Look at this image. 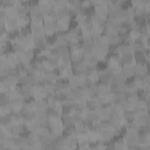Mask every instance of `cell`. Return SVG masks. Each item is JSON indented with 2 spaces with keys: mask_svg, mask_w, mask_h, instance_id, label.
Listing matches in <instances>:
<instances>
[{
  "mask_svg": "<svg viewBox=\"0 0 150 150\" xmlns=\"http://www.w3.org/2000/svg\"><path fill=\"white\" fill-rule=\"evenodd\" d=\"M122 137L127 143V148H129V149L138 148V134L137 132L125 130V132L122 135Z\"/></svg>",
  "mask_w": 150,
  "mask_h": 150,
  "instance_id": "1",
  "label": "cell"
},
{
  "mask_svg": "<svg viewBox=\"0 0 150 150\" xmlns=\"http://www.w3.org/2000/svg\"><path fill=\"white\" fill-rule=\"evenodd\" d=\"M43 28H45L46 35H54V34H56V32H57L56 21L49 19L48 16L45 18V21H43Z\"/></svg>",
  "mask_w": 150,
  "mask_h": 150,
  "instance_id": "2",
  "label": "cell"
},
{
  "mask_svg": "<svg viewBox=\"0 0 150 150\" xmlns=\"http://www.w3.org/2000/svg\"><path fill=\"white\" fill-rule=\"evenodd\" d=\"M39 7H40V11H41V15L43 18H47L50 15V13L54 11V7L46 0H40L39 1Z\"/></svg>",
  "mask_w": 150,
  "mask_h": 150,
  "instance_id": "3",
  "label": "cell"
},
{
  "mask_svg": "<svg viewBox=\"0 0 150 150\" xmlns=\"http://www.w3.org/2000/svg\"><path fill=\"white\" fill-rule=\"evenodd\" d=\"M18 88H19L20 94H21L23 100L33 98V86H30V84H21Z\"/></svg>",
  "mask_w": 150,
  "mask_h": 150,
  "instance_id": "4",
  "label": "cell"
},
{
  "mask_svg": "<svg viewBox=\"0 0 150 150\" xmlns=\"http://www.w3.org/2000/svg\"><path fill=\"white\" fill-rule=\"evenodd\" d=\"M115 138V135L112 132V129H104V130H100V139L103 143H107L109 141H112Z\"/></svg>",
  "mask_w": 150,
  "mask_h": 150,
  "instance_id": "5",
  "label": "cell"
},
{
  "mask_svg": "<svg viewBox=\"0 0 150 150\" xmlns=\"http://www.w3.org/2000/svg\"><path fill=\"white\" fill-rule=\"evenodd\" d=\"M84 121L86 122H93V123H98L101 121V117L97 112V110H93V111H84Z\"/></svg>",
  "mask_w": 150,
  "mask_h": 150,
  "instance_id": "6",
  "label": "cell"
},
{
  "mask_svg": "<svg viewBox=\"0 0 150 150\" xmlns=\"http://www.w3.org/2000/svg\"><path fill=\"white\" fill-rule=\"evenodd\" d=\"M148 63L138 64L135 63V77H141V76H146L149 71V67L146 66Z\"/></svg>",
  "mask_w": 150,
  "mask_h": 150,
  "instance_id": "7",
  "label": "cell"
},
{
  "mask_svg": "<svg viewBox=\"0 0 150 150\" xmlns=\"http://www.w3.org/2000/svg\"><path fill=\"white\" fill-rule=\"evenodd\" d=\"M122 73L125 75L127 79H132L135 77V63H130V64H124L121 68Z\"/></svg>",
  "mask_w": 150,
  "mask_h": 150,
  "instance_id": "8",
  "label": "cell"
},
{
  "mask_svg": "<svg viewBox=\"0 0 150 150\" xmlns=\"http://www.w3.org/2000/svg\"><path fill=\"white\" fill-rule=\"evenodd\" d=\"M59 79H60V76H59V73L56 70H46L43 81L50 82V83H56L59 81Z\"/></svg>",
  "mask_w": 150,
  "mask_h": 150,
  "instance_id": "9",
  "label": "cell"
},
{
  "mask_svg": "<svg viewBox=\"0 0 150 150\" xmlns=\"http://www.w3.org/2000/svg\"><path fill=\"white\" fill-rule=\"evenodd\" d=\"M134 84L138 90H143L148 88V79L146 76H141V77H134Z\"/></svg>",
  "mask_w": 150,
  "mask_h": 150,
  "instance_id": "10",
  "label": "cell"
},
{
  "mask_svg": "<svg viewBox=\"0 0 150 150\" xmlns=\"http://www.w3.org/2000/svg\"><path fill=\"white\" fill-rule=\"evenodd\" d=\"M117 53L120 55H122V54H129V53H134V49H132V46L130 43L123 42V43H120L117 46Z\"/></svg>",
  "mask_w": 150,
  "mask_h": 150,
  "instance_id": "11",
  "label": "cell"
},
{
  "mask_svg": "<svg viewBox=\"0 0 150 150\" xmlns=\"http://www.w3.org/2000/svg\"><path fill=\"white\" fill-rule=\"evenodd\" d=\"M120 61H121V64L124 66V64H130V63H135V60H134V53H129V54H122L120 55Z\"/></svg>",
  "mask_w": 150,
  "mask_h": 150,
  "instance_id": "12",
  "label": "cell"
},
{
  "mask_svg": "<svg viewBox=\"0 0 150 150\" xmlns=\"http://www.w3.org/2000/svg\"><path fill=\"white\" fill-rule=\"evenodd\" d=\"M56 12V15H57V19H66V18H71V13H70V9L69 7H66V8H60V9H55Z\"/></svg>",
  "mask_w": 150,
  "mask_h": 150,
  "instance_id": "13",
  "label": "cell"
},
{
  "mask_svg": "<svg viewBox=\"0 0 150 150\" xmlns=\"http://www.w3.org/2000/svg\"><path fill=\"white\" fill-rule=\"evenodd\" d=\"M5 13L7 18H18V7H15L14 5L6 6Z\"/></svg>",
  "mask_w": 150,
  "mask_h": 150,
  "instance_id": "14",
  "label": "cell"
},
{
  "mask_svg": "<svg viewBox=\"0 0 150 150\" xmlns=\"http://www.w3.org/2000/svg\"><path fill=\"white\" fill-rule=\"evenodd\" d=\"M43 21H45V18H43L42 15L34 16V18H30V20H29V26H30V27L43 26Z\"/></svg>",
  "mask_w": 150,
  "mask_h": 150,
  "instance_id": "15",
  "label": "cell"
},
{
  "mask_svg": "<svg viewBox=\"0 0 150 150\" xmlns=\"http://www.w3.org/2000/svg\"><path fill=\"white\" fill-rule=\"evenodd\" d=\"M35 102H36V111H47L48 109H49V107H48V103H47V101H46V98H43V100H35Z\"/></svg>",
  "mask_w": 150,
  "mask_h": 150,
  "instance_id": "16",
  "label": "cell"
},
{
  "mask_svg": "<svg viewBox=\"0 0 150 150\" xmlns=\"http://www.w3.org/2000/svg\"><path fill=\"white\" fill-rule=\"evenodd\" d=\"M100 95L101 96H107L109 93H111V89H110V84H102L100 83Z\"/></svg>",
  "mask_w": 150,
  "mask_h": 150,
  "instance_id": "17",
  "label": "cell"
},
{
  "mask_svg": "<svg viewBox=\"0 0 150 150\" xmlns=\"http://www.w3.org/2000/svg\"><path fill=\"white\" fill-rule=\"evenodd\" d=\"M53 7H54V9L66 8V7H68V0H54Z\"/></svg>",
  "mask_w": 150,
  "mask_h": 150,
  "instance_id": "18",
  "label": "cell"
},
{
  "mask_svg": "<svg viewBox=\"0 0 150 150\" xmlns=\"http://www.w3.org/2000/svg\"><path fill=\"white\" fill-rule=\"evenodd\" d=\"M114 143H115V149H125L127 148V143L122 136H120V138L115 139Z\"/></svg>",
  "mask_w": 150,
  "mask_h": 150,
  "instance_id": "19",
  "label": "cell"
},
{
  "mask_svg": "<svg viewBox=\"0 0 150 150\" xmlns=\"http://www.w3.org/2000/svg\"><path fill=\"white\" fill-rule=\"evenodd\" d=\"M29 15V8L26 6H21L18 8V16H28Z\"/></svg>",
  "mask_w": 150,
  "mask_h": 150,
  "instance_id": "20",
  "label": "cell"
},
{
  "mask_svg": "<svg viewBox=\"0 0 150 150\" xmlns=\"http://www.w3.org/2000/svg\"><path fill=\"white\" fill-rule=\"evenodd\" d=\"M131 6L136 7V6H143L145 4V0H130Z\"/></svg>",
  "mask_w": 150,
  "mask_h": 150,
  "instance_id": "21",
  "label": "cell"
},
{
  "mask_svg": "<svg viewBox=\"0 0 150 150\" xmlns=\"http://www.w3.org/2000/svg\"><path fill=\"white\" fill-rule=\"evenodd\" d=\"M145 2H150V0H145Z\"/></svg>",
  "mask_w": 150,
  "mask_h": 150,
  "instance_id": "22",
  "label": "cell"
}]
</instances>
